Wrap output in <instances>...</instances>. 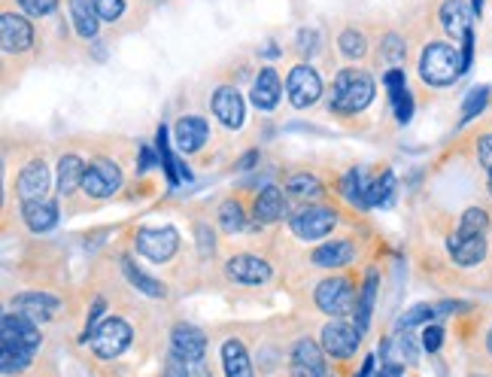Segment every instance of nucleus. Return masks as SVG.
<instances>
[{"instance_id":"f704fd0d","label":"nucleus","mask_w":492,"mask_h":377,"mask_svg":"<svg viewBox=\"0 0 492 377\" xmlns=\"http://www.w3.org/2000/svg\"><path fill=\"white\" fill-rule=\"evenodd\" d=\"M219 222H222V228L225 232H243L246 228V217H243V207L237 204V201H225L222 204V210H219Z\"/></svg>"},{"instance_id":"6e6552de","label":"nucleus","mask_w":492,"mask_h":377,"mask_svg":"<svg viewBox=\"0 0 492 377\" xmlns=\"http://www.w3.org/2000/svg\"><path fill=\"white\" fill-rule=\"evenodd\" d=\"M176 247H180V235H176L171 226L143 228V232L137 235V250L149 261H167L176 253Z\"/></svg>"},{"instance_id":"72a5a7b5","label":"nucleus","mask_w":492,"mask_h":377,"mask_svg":"<svg viewBox=\"0 0 492 377\" xmlns=\"http://www.w3.org/2000/svg\"><path fill=\"white\" fill-rule=\"evenodd\" d=\"M392 186H395V176H392L389 171H383L380 176H374V180L368 183V207H377V204L386 201Z\"/></svg>"},{"instance_id":"7ed1b4c3","label":"nucleus","mask_w":492,"mask_h":377,"mask_svg":"<svg viewBox=\"0 0 492 377\" xmlns=\"http://www.w3.org/2000/svg\"><path fill=\"white\" fill-rule=\"evenodd\" d=\"M374 101V80L356 67L341 71L332 86V110L337 113H362Z\"/></svg>"},{"instance_id":"473e14b6","label":"nucleus","mask_w":492,"mask_h":377,"mask_svg":"<svg viewBox=\"0 0 492 377\" xmlns=\"http://www.w3.org/2000/svg\"><path fill=\"white\" fill-rule=\"evenodd\" d=\"M489 228V217L480 210V207H468L462 213V222H459V235H471V237H480L483 232Z\"/></svg>"},{"instance_id":"09e8293b","label":"nucleus","mask_w":492,"mask_h":377,"mask_svg":"<svg viewBox=\"0 0 492 377\" xmlns=\"http://www.w3.org/2000/svg\"><path fill=\"white\" fill-rule=\"evenodd\" d=\"M371 368H374V356H368L365 365H362V372H359L356 377H368V374H371Z\"/></svg>"},{"instance_id":"20e7f679","label":"nucleus","mask_w":492,"mask_h":377,"mask_svg":"<svg viewBox=\"0 0 492 377\" xmlns=\"http://www.w3.org/2000/svg\"><path fill=\"white\" fill-rule=\"evenodd\" d=\"M317 307L326 311L328 317H347L356 307V292L347 277H328L317 287Z\"/></svg>"},{"instance_id":"f257e3e1","label":"nucleus","mask_w":492,"mask_h":377,"mask_svg":"<svg viewBox=\"0 0 492 377\" xmlns=\"http://www.w3.org/2000/svg\"><path fill=\"white\" fill-rule=\"evenodd\" d=\"M40 347V329L34 320L21 317V313H6L4 317V353H0V368L4 374L21 372L30 356Z\"/></svg>"},{"instance_id":"5701e85b","label":"nucleus","mask_w":492,"mask_h":377,"mask_svg":"<svg viewBox=\"0 0 492 377\" xmlns=\"http://www.w3.org/2000/svg\"><path fill=\"white\" fill-rule=\"evenodd\" d=\"M21 217H25L30 232H49V228H55V222H58V210H55V204H49V201H28L21 207Z\"/></svg>"},{"instance_id":"a19ab883","label":"nucleus","mask_w":492,"mask_h":377,"mask_svg":"<svg viewBox=\"0 0 492 377\" xmlns=\"http://www.w3.org/2000/svg\"><path fill=\"white\" fill-rule=\"evenodd\" d=\"M383 58H386L392 67L404 61V40L398 34H389L386 40H383Z\"/></svg>"},{"instance_id":"aec40b11","label":"nucleus","mask_w":492,"mask_h":377,"mask_svg":"<svg viewBox=\"0 0 492 377\" xmlns=\"http://www.w3.org/2000/svg\"><path fill=\"white\" fill-rule=\"evenodd\" d=\"M471 10L465 6V0H447L441 6V21H444V30L450 37H459L465 40V34H471Z\"/></svg>"},{"instance_id":"bb28decb","label":"nucleus","mask_w":492,"mask_h":377,"mask_svg":"<svg viewBox=\"0 0 492 377\" xmlns=\"http://www.w3.org/2000/svg\"><path fill=\"white\" fill-rule=\"evenodd\" d=\"M283 192L276 189V186H267V189H261L259 192V198H256V219L259 222H276L283 217Z\"/></svg>"},{"instance_id":"c9c22d12","label":"nucleus","mask_w":492,"mask_h":377,"mask_svg":"<svg viewBox=\"0 0 492 377\" xmlns=\"http://www.w3.org/2000/svg\"><path fill=\"white\" fill-rule=\"evenodd\" d=\"M158 156H161V167H165V174H167V183H171V186H180L176 159H174L171 146H167V131L165 128H158Z\"/></svg>"},{"instance_id":"a18cd8bd","label":"nucleus","mask_w":492,"mask_h":377,"mask_svg":"<svg viewBox=\"0 0 492 377\" xmlns=\"http://www.w3.org/2000/svg\"><path fill=\"white\" fill-rule=\"evenodd\" d=\"M398 353H402L404 363H417V344H413L411 332H402V335H398Z\"/></svg>"},{"instance_id":"39448f33","label":"nucleus","mask_w":492,"mask_h":377,"mask_svg":"<svg viewBox=\"0 0 492 377\" xmlns=\"http://www.w3.org/2000/svg\"><path fill=\"white\" fill-rule=\"evenodd\" d=\"M128 344H131V326L125 320L110 317L91 332V350L101 359H116Z\"/></svg>"},{"instance_id":"393cba45","label":"nucleus","mask_w":492,"mask_h":377,"mask_svg":"<svg viewBox=\"0 0 492 377\" xmlns=\"http://www.w3.org/2000/svg\"><path fill=\"white\" fill-rule=\"evenodd\" d=\"M222 365H225L228 377H252L250 353H246L241 341H225V347H222Z\"/></svg>"},{"instance_id":"7c9ffc66","label":"nucleus","mask_w":492,"mask_h":377,"mask_svg":"<svg viewBox=\"0 0 492 377\" xmlns=\"http://www.w3.org/2000/svg\"><path fill=\"white\" fill-rule=\"evenodd\" d=\"M374 298H377V274H368L365 289H362L359 304H356V329L359 332H368V322H371V311H374Z\"/></svg>"},{"instance_id":"f8f14e48","label":"nucleus","mask_w":492,"mask_h":377,"mask_svg":"<svg viewBox=\"0 0 492 377\" xmlns=\"http://www.w3.org/2000/svg\"><path fill=\"white\" fill-rule=\"evenodd\" d=\"M326 374V359H322V350L310 338L295 344L292 350V377H322Z\"/></svg>"},{"instance_id":"ddd939ff","label":"nucleus","mask_w":492,"mask_h":377,"mask_svg":"<svg viewBox=\"0 0 492 377\" xmlns=\"http://www.w3.org/2000/svg\"><path fill=\"white\" fill-rule=\"evenodd\" d=\"M0 37H4L6 52H25L30 49V43H34V28H30L21 15L4 13L0 15Z\"/></svg>"},{"instance_id":"1a4fd4ad","label":"nucleus","mask_w":492,"mask_h":377,"mask_svg":"<svg viewBox=\"0 0 492 377\" xmlns=\"http://www.w3.org/2000/svg\"><path fill=\"white\" fill-rule=\"evenodd\" d=\"M119 186H122V171L110 159H98L95 165H89L82 189H86L91 198H110L116 195Z\"/></svg>"},{"instance_id":"412c9836","label":"nucleus","mask_w":492,"mask_h":377,"mask_svg":"<svg viewBox=\"0 0 492 377\" xmlns=\"http://www.w3.org/2000/svg\"><path fill=\"white\" fill-rule=\"evenodd\" d=\"M386 91L392 98V107H395V119L398 122H407L413 113V98L411 91H407V82H404V73L398 71V67H392L386 73Z\"/></svg>"},{"instance_id":"ea45409f","label":"nucleus","mask_w":492,"mask_h":377,"mask_svg":"<svg viewBox=\"0 0 492 377\" xmlns=\"http://www.w3.org/2000/svg\"><path fill=\"white\" fill-rule=\"evenodd\" d=\"M95 4L98 19L104 21H116L122 13H125V0H91Z\"/></svg>"},{"instance_id":"c756f323","label":"nucleus","mask_w":492,"mask_h":377,"mask_svg":"<svg viewBox=\"0 0 492 377\" xmlns=\"http://www.w3.org/2000/svg\"><path fill=\"white\" fill-rule=\"evenodd\" d=\"M450 311V304H441V307H432V304H417V307H411V311L404 313L402 320H398V329L402 332H411L413 326H428L437 313H447Z\"/></svg>"},{"instance_id":"c85d7f7f","label":"nucleus","mask_w":492,"mask_h":377,"mask_svg":"<svg viewBox=\"0 0 492 377\" xmlns=\"http://www.w3.org/2000/svg\"><path fill=\"white\" fill-rule=\"evenodd\" d=\"M122 271H125V277L131 280V287H137V289L146 292V296H152V298H165V287H161L156 277H149L146 271H140V268H137L131 259L122 261Z\"/></svg>"},{"instance_id":"9d476101","label":"nucleus","mask_w":492,"mask_h":377,"mask_svg":"<svg viewBox=\"0 0 492 377\" xmlns=\"http://www.w3.org/2000/svg\"><path fill=\"white\" fill-rule=\"evenodd\" d=\"M337 226L335 210L328 207H304L298 217H292V232L304 241H317V237H326L332 228Z\"/></svg>"},{"instance_id":"603ef678","label":"nucleus","mask_w":492,"mask_h":377,"mask_svg":"<svg viewBox=\"0 0 492 377\" xmlns=\"http://www.w3.org/2000/svg\"><path fill=\"white\" fill-rule=\"evenodd\" d=\"M322 377H332V374H328V372H326V374H322Z\"/></svg>"},{"instance_id":"a211bd4d","label":"nucleus","mask_w":492,"mask_h":377,"mask_svg":"<svg viewBox=\"0 0 492 377\" xmlns=\"http://www.w3.org/2000/svg\"><path fill=\"white\" fill-rule=\"evenodd\" d=\"M447 250L456 265H478V261H483V256H487V237H471V235H450L447 241Z\"/></svg>"},{"instance_id":"864d4df0","label":"nucleus","mask_w":492,"mask_h":377,"mask_svg":"<svg viewBox=\"0 0 492 377\" xmlns=\"http://www.w3.org/2000/svg\"><path fill=\"white\" fill-rule=\"evenodd\" d=\"M474 377H483V374H474Z\"/></svg>"},{"instance_id":"0eeeda50","label":"nucleus","mask_w":492,"mask_h":377,"mask_svg":"<svg viewBox=\"0 0 492 377\" xmlns=\"http://www.w3.org/2000/svg\"><path fill=\"white\" fill-rule=\"evenodd\" d=\"M359 338H362V332H359L356 326H350V322H344V320H335L322 329V350L335 359H350L352 353L359 350Z\"/></svg>"},{"instance_id":"79ce46f5","label":"nucleus","mask_w":492,"mask_h":377,"mask_svg":"<svg viewBox=\"0 0 492 377\" xmlns=\"http://www.w3.org/2000/svg\"><path fill=\"white\" fill-rule=\"evenodd\" d=\"M444 344V329L435 326V322H428L426 332H422V347H426V353H437Z\"/></svg>"},{"instance_id":"b1692460","label":"nucleus","mask_w":492,"mask_h":377,"mask_svg":"<svg viewBox=\"0 0 492 377\" xmlns=\"http://www.w3.org/2000/svg\"><path fill=\"white\" fill-rule=\"evenodd\" d=\"M86 171L89 167L82 165L80 156H64L58 161V189L61 195H71L73 189L82 186V180H86Z\"/></svg>"},{"instance_id":"58836bf2","label":"nucleus","mask_w":492,"mask_h":377,"mask_svg":"<svg viewBox=\"0 0 492 377\" xmlns=\"http://www.w3.org/2000/svg\"><path fill=\"white\" fill-rule=\"evenodd\" d=\"M487 98H489V89L487 86H480V89H474L471 95L465 98V104H462V122L468 119H474L478 113L487 107Z\"/></svg>"},{"instance_id":"4be33fe9","label":"nucleus","mask_w":492,"mask_h":377,"mask_svg":"<svg viewBox=\"0 0 492 377\" xmlns=\"http://www.w3.org/2000/svg\"><path fill=\"white\" fill-rule=\"evenodd\" d=\"M276 101H280V76L271 67H265V71L259 73L256 86H252V104L259 107V110H274Z\"/></svg>"},{"instance_id":"9b49d317","label":"nucleus","mask_w":492,"mask_h":377,"mask_svg":"<svg viewBox=\"0 0 492 377\" xmlns=\"http://www.w3.org/2000/svg\"><path fill=\"white\" fill-rule=\"evenodd\" d=\"M225 274L232 280L243 283V287H259V283L271 280V265L259 256H250V253H241L225 265Z\"/></svg>"},{"instance_id":"e433bc0d","label":"nucleus","mask_w":492,"mask_h":377,"mask_svg":"<svg viewBox=\"0 0 492 377\" xmlns=\"http://www.w3.org/2000/svg\"><path fill=\"white\" fill-rule=\"evenodd\" d=\"M289 192L298 198H313V195H319V183H317V176H310V174H295V176H289Z\"/></svg>"},{"instance_id":"f03ea898","label":"nucleus","mask_w":492,"mask_h":377,"mask_svg":"<svg viewBox=\"0 0 492 377\" xmlns=\"http://www.w3.org/2000/svg\"><path fill=\"white\" fill-rule=\"evenodd\" d=\"M462 71H465L462 56H459V52L447 43L426 46V52H422V58H420V76L435 89L453 86Z\"/></svg>"},{"instance_id":"cd10ccee","label":"nucleus","mask_w":492,"mask_h":377,"mask_svg":"<svg viewBox=\"0 0 492 377\" xmlns=\"http://www.w3.org/2000/svg\"><path fill=\"white\" fill-rule=\"evenodd\" d=\"M71 13H73V25L80 30V37L91 40V37L98 34V21H101L95 13V4H91V0H71Z\"/></svg>"},{"instance_id":"c03bdc74","label":"nucleus","mask_w":492,"mask_h":377,"mask_svg":"<svg viewBox=\"0 0 492 377\" xmlns=\"http://www.w3.org/2000/svg\"><path fill=\"white\" fill-rule=\"evenodd\" d=\"M165 377H189V363L182 356H176V353H171L165 363Z\"/></svg>"},{"instance_id":"2f4dec72","label":"nucleus","mask_w":492,"mask_h":377,"mask_svg":"<svg viewBox=\"0 0 492 377\" xmlns=\"http://www.w3.org/2000/svg\"><path fill=\"white\" fill-rule=\"evenodd\" d=\"M368 183L371 180H365V171L347 174V180H344V195H347L356 207H368Z\"/></svg>"},{"instance_id":"de8ad7c7","label":"nucleus","mask_w":492,"mask_h":377,"mask_svg":"<svg viewBox=\"0 0 492 377\" xmlns=\"http://www.w3.org/2000/svg\"><path fill=\"white\" fill-rule=\"evenodd\" d=\"M198 244H201V253H213V235L207 226H198Z\"/></svg>"},{"instance_id":"49530a36","label":"nucleus","mask_w":492,"mask_h":377,"mask_svg":"<svg viewBox=\"0 0 492 377\" xmlns=\"http://www.w3.org/2000/svg\"><path fill=\"white\" fill-rule=\"evenodd\" d=\"M478 156H480V165L492 174V134H483V137H480Z\"/></svg>"},{"instance_id":"4468645a","label":"nucleus","mask_w":492,"mask_h":377,"mask_svg":"<svg viewBox=\"0 0 492 377\" xmlns=\"http://www.w3.org/2000/svg\"><path fill=\"white\" fill-rule=\"evenodd\" d=\"M174 353L176 356H182L186 363H201L204 359V350H207V335L201 332V329H195V326H176L174 329Z\"/></svg>"},{"instance_id":"f3484780","label":"nucleus","mask_w":492,"mask_h":377,"mask_svg":"<svg viewBox=\"0 0 492 377\" xmlns=\"http://www.w3.org/2000/svg\"><path fill=\"white\" fill-rule=\"evenodd\" d=\"M15 313H21V317L34 320V322H46L52 320L58 313V298L52 296H43V292H25V296L15 298Z\"/></svg>"},{"instance_id":"37998d69","label":"nucleus","mask_w":492,"mask_h":377,"mask_svg":"<svg viewBox=\"0 0 492 377\" xmlns=\"http://www.w3.org/2000/svg\"><path fill=\"white\" fill-rule=\"evenodd\" d=\"M19 6L30 15H49L58 6V0H19Z\"/></svg>"},{"instance_id":"6ab92c4d","label":"nucleus","mask_w":492,"mask_h":377,"mask_svg":"<svg viewBox=\"0 0 492 377\" xmlns=\"http://www.w3.org/2000/svg\"><path fill=\"white\" fill-rule=\"evenodd\" d=\"M174 137H176V146H180L182 152H198V150H201V146L207 143L210 131H207V122H204V119H198V116H182L180 122H176Z\"/></svg>"},{"instance_id":"2eb2a0df","label":"nucleus","mask_w":492,"mask_h":377,"mask_svg":"<svg viewBox=\"0 0 492 377\" xmlns=\"http://www.w3.org/2000/svg\"><path fill=\"white\" fill-rule=\"evenodd\" d=\"M46 189H49V171H46L43 161H30L25 171L19 174V183H15V192H19L21 201H43Z\"/></svg>"},{"instance_id":"8fccbe9b","label":"nucleus","mask_w":492,"mask_h":377,"mask_svg":"<svg viewBox=\"0 0 492 377\" xmlns=\"http://www.w3.org/2000/svg\"><path fill=\"white\" fill-rule=\"evenodd\" d=\"M487 347H489V353H492V329H489V338H487Z\"/></svg>"},{"instance_id":"4c0bfd02","label":"nucleus","mask_w":492,"mask_h":377,"mask_svg":"<svg viewBox=\"0 0 492 377\" xmlns=\"http://www.w3.org/2000/svg\"><path fill=\"white\" fill-rule=\"evenodd\" d=\"M337 40H341V52L347 58H362L365 56V37L359 34V30H344Z\"/></svg>"},{"instance_id":"3c124183","label":"nucleus","mask_w":492,"mask_h":377,"mask_svg":"<svg viewBox=\"0 0 492 377\" xmlns=\"http://www.w3.org/2000/svg\"><path fill=\"white\" fill-rule=\"evenodd\" d=\"M489 195H492V174H489Z\"/></svg>"},{"instance_id":"a878e982","label":"nucleus","mask_w":492,"mask_h":377,"mask_svg":"<svg viewBox=\"0 0 492 377\" xmlns=\"http://www.w3.org/2000/svg\"><path fill=\"white\" fill-rule=\"evenodd\" d=\"M352 256H356V247H352L350 241H332L313 253V261L322 268H337V265H347Z\"/></svg>"},{"instance_id":"dca6fc26","label":"nucleus","mask_w":492,"mask_h":377,"mask_svg":"<svg viewBox=\"0 0 492 377\" xmlns=\"http://www.w3.org/2000/svg\"><path fill=\"white\" fill-rule=\"evenodd\" d=\"M213 113L225 128H241L243 125V98L241 91L232 86H222L213 95Z\"/></svg>"},{"instance_id":"423d86ee","label":"nucleus","mask_w":492,"mask_h":377,"mask_svg":"<svg viewBox=\"0 0 492 377\" xmlns=\"http://www.w3.org/2000/svg\"><path fill=\"white\" fill-rule=\"evenodd\" d=\"M286 91H289V101L295 107H310L319 101L322 95V82H319V73L313 71L310 64H298L292 67L289 80H286Z\"/></svg>"}]
</instances>
